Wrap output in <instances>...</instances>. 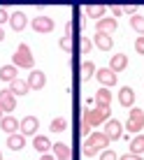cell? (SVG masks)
Here are the masks:
<instances>
[{"label":"cell","instance_id":"d4e9b609","mask_svg":"<svg viewBox=\"0 0 144 160\" xmlns=\"http://www.w3.org/2000/svg\"><path fill=\"white\" fill-rule=\"evenodd\" d=\"M130 26H132V30H137L140 32V37H144V16H132L130 19Z\"/></svg>","mask_w":144,"mask_h":160},{"label":"cell","instance_id":"f35d334b","mask_svg":"<svg viewBox=\"0 0 144 160\" xmlns=\"http://www.w3.org/2000/svg\"><path fill=\"white\" fill-rule=\"evenodd\" d=\"M3 116H5V112H3V109H0V121H3Z\"/></svg>","mask_w":144,"mask_h":160},{"label":"cell","instance_id":"7402d4cb","mask_svg":"<svg viewBox=\"0 0 144 160\" xmlns=\"http://www.w3.org/2000/svg\"><path fill=\"white\" fill-rule=\"evenodd\" d=\"M33 146H35V151H40V153H49V148H51V142H49V137H44V135H35V142H33Z\"/></svg>","mask_w":144,"mask_h":160},{"label":"cell","instance_id":"ab89813d","mask_svg":"<svg viewBox=\"0 0 144 160\" xmlns=\"http://www.w3.org/2000/svg\"><path fill=\"white\" fill-rule=\"evenodd\" d=\"M0 160H3V153H0Z\"/></svg>","mask_w":144,"mask_h":160},{"label":"cell","instance_id":"8992f818","mask_svg":"<svg viewBox=\"0 0 144 160\" xmlns=\"http://www.w3.org/2000/svg\"><path fill=\"white\" fill-rule=\"evenodd\" d=\"M95 77H98V81L102 84V88H112V86H116V72H112L109 68H102V70H98L95 72Z\"/></svg>","mask_w":144,"mask_h":160},{"label":"cell","instance_id":"484cf974","mask_svg":"<svg viewBox=\"0 0 144 160\" xmlns=\"http://www.w3.org/2000/svg\"><path fill=\"white\" fill-rule=\"evenodd\" d=\"M91 74H95V65H93V60H84L81 63V79H88Z\"/></svg>","mask_w":144,"mask_h":160},{"label":"cell","instance_id":"603a6c76","mask_svg":"<svg viewBox=\"0 0 144 160\" xmlns=\"http://www.w3.org/2000/svg\"><path fill=\"white\" fill-rule=\"evenodd\" d=\"M95 102H98V104H112V91L100 86V88L95 91Z\"/></svg>","mask_w":144,"mask_h":160},{"label":"cell","instance_id":"ffe728a7","mask_svg":"<svg viewBox=\"0 0 144 160\" xmlns=\"http://www.w3.org/2000/svg\"><path fill=\"white\" fill-rule=\"evenodd\" d=\"M84 12H86V16H91V19H98V21H100L102 14L109 12V9L105 7V5H88V7H84Z\"/></svg>","mask_w":144,"mask_h":160},{"label":"cell","instance_id":"f1b7e54d","mask_svg":"<svg viewBox=\"0 0 144 160\" xmlns=\"http://www.w3.org/2000/svg\"><path fill=\"white\" fill-rule=\"evenodd\" d=\"M91 47H93V42H91V37H84V35H81L79 37V51H91Z\"/></svg>","mask_w":144,"mask_h":160},{"label":"cell","instance_id":"8d00e7d4","mask_svg":"<svg viewBox=\"0 0 144 160\" xmlns=\"http://www.w3.org/2000/svg\"><path fill=\"white\" fill-rule=\"evenodd\" d=\"M40 160H56V158H54V156H51V153H44V156H42Z\"/></svg>","mask_w":144,"mask_h":160},{"label":"cell","instance_id":"30bf717a","mask_svg":"<svg viewBox=\"0 0 144 160\" xmlns=\"http://www.w3.org/2000/svg\"><path fill=\"white\" fill-rule=\"evenodd\" d=\"M19 128H21V135H33V137H35V132H37V128H40V121H37L35 116H26L23 121H21V125H19Z\"/></svg>","mask_w":144,"mask_h":160},{"label":"cell","instance_id":"5b68a950","mask_svg":"<svg viewBox=\"0 0 144 160\" xmlns=\"http://www.w3.org/2000/svg\"><path fill=\"white\" fill-rule=\"evenodd\" d=\"M105 137H107L109 142H116V139H121L123 137V123L121 121H116V118H109L107 123H105Z\"/></svg>","mask_w":144,"mask_h":160},{"label":"cell","instance_id":"4fadbf2b","mask_svg":"<svg viewBox=\"0 0 144 160\" xmlns=\"http://www.w3.org/2000/svg\"><path fill=\"white\" fill-rule=\"evenodd\" d=\"M119 102L123 104L126 109H130L132 104H135V91H132L130 86H123V88L119 91Z\"/></svg>","mask_w":144,"mask_h":160},{"label":"cell","instance_id":"44dd1931","mask_svg":"<svg viewBox=\"0 0 144 160\" xmlns=\"http://www.w3.org/2000/svg\"><path fill=\"white\" fill-rule=\"evenodd\" d=\"M16 70L19 68H14V65H3V68H0V81L12 84V81L16 79Z\"/></svg>","mask_w":144,"mask_h":160},{"label":"cell","instance_id":"d6a6232c","mask_svg":"<svg viewBox=\"0 0 144 160\" xmlns=\"http://www.w3.org/2000/svg\"><path fill=\"white\" fill-rule=\"evenodd\" d=\"M109 12H112V14H114V19H116V16H121V14H123V7L114 5V7H109Z\"/></svg>","mask_w":144,"mask_h":160},{"label":"cell","instance_id":"8fae6325","mask_svg":"<svg viewBox=\"0 0 144 160\" xmlns=\"http://www.w3.org/2000/svg\"><path fill=\"white\" fill-rule=\"evenodd\" d=\"M44 84H47V77H44V72H40V70H30V74H28V86L33 88V91H40V88H44Z\"/></svg>","mask_w":144,"mask_h":160},{"label":"cell","instance_id":"4dcf8cb0","mask_svg":"<svg viewBox=\"0 0 144 160\" xmlns=\"http://www.w3.org/2000/svg\"><path fill=\"white\" fill-rule=\"evenodd\" d=\"M100 160H119V156H116L114 151H105L102 156H100Z\"/></svg>","mask_w":144,"mask_h":160},{"label":"cell","instance_id":"cb8c5ba5","mask_svg":"<svg viewBox=\"0 0 144 160\" xmlns=\"http://www.w3.org/2000/svg\"><path fill=\"white\" fill-rule=\"evenodd\" d=\"M130 153H135V156L144 153V135H135V139L130 142Z\"/></svg>","mask_w":144,"mask_h":160},{"label":"cell","instance_id":"9c48e42d","mask_svg":"<svg viewBox=\"0 0 144 160\" xmlns=\"http://www.w3.org/2000/svg\"><path fill=\"white\" fill-rule=\"evenodd\" d=\"M109 70L112 72H123V70H128V56L126 53H114L112 60H109Z\"/></svg>","mask_w":144,"mask_h":160},{"label":"cell","instance_id":"e575fe53","mask_svg":"<svg viewBox=\"0 0 144 160\" xmlns=\"http://www.w3.org/2000/svg\"><path fill=\"white\" fill-rule=\"evenodd\" d=\"M132 12H137L135 5H126V7H123V14H132Z\"/></svg>","mask_w":144,"mask_h":160},{"label":"cell","instance_id":"83f0119b","mask_svg":"<svg viewBox=\"0 0 144 160\" xmlns=\"http://www.w3.org/2000/svg\"><path fill=\"white\" fill-rule=\"evenodd\" d=\"M60 49H63V51H68V53H72V51H75V40H72V37H68V35H65V37H60Z\"/></svg>","mask_w":144,"mask_h":160},{"label":"cell","instance_id":"d6986e66","mask_svg":"<svg viewBox=\"0 0 144 160\" xmlns=\"http://www.w3.org/2000/svg\"><path fill=\"white\" fill-rule=\"evenodd\" d=\"M7 146L12 148V151H21V148L26 146V137L21 135V132H19V135L14 132V135H9V137H7Z\"/></svg>","mask_w":144,"mask_h":160},{"label":"cell","instance_id":"2e32d148","mask_svg":"<svg viewBox=\"0 0 144 160\" xmlns=\"http://www.w3.org/2000/svg\"><path fill=\"white\" fill-rule=\"evenodd\" d=\"M19 125H21V121H16L14 116H9V114H7V116H3V121H0V128L7 132V135H14Z\"/></svg>","mask_w":144,"mask_h":160},{"label":"cell","instance_id":"d590c367","mask_svg":"<svg viewBox=\"0 0 144 160\" xmlns=\"http://www.w3.org/2000/svg\"><path fill=\"white\" fill-rule=\"evenodd\" d=\"M123 160H142L140 156H135V153H126V156H121Z\"/></svg>","mask_w":144,"mask_h":160},{"label":"cell","instance_id":"277c9868","mask_svg":"<svg viewBox=\"0 0 144 160\" xmlns=\"http://www.w3.org/2000/svg\"><path fill=\"white\" fill-rule=\"evenodd\" d=\"M128 132L132 135H140V130L144 128V112L137 107H130V116H128V123H126Z\"/></svg>","mask_w":144,"mask_h":160},{"label":"cell","instance_id":"52a82bcc","mask_svg":"<svg viewBox=\"0 0 144 160\" xmlns=\"http://www.w3.org/2000/svg\"><path fill=\"white\" fill-rule=\"evenodd\" d=\"M14 107H16V98L12 95V91H9V88H3V91H0V109L9 114Z\"/></svg>","mask_w":144,"mask_h":160},{"label":"cell","instance_id":"9a60e30c","mask_svg":"<svg viewBox=\"0 0 144 160\" xmlns=\"http://www.w3.org/2000/svg\"><path fill=\"white\" fill-rule=\"evenodd\" d=\"M98 32H105V35H112V32L119 28V23H116V19H100L98 21Z\"/></svg>","mask_w":144,"mask_h":160},{"label":"cell","instance_id":"1f68e13d","mask_svg":"<svg viewBox=\"0 0 144 160\" xmlns=\"http://www.w3.org/2000/svg\"><path fill=\"white\" fill-rule=\"evenodd\" d=\"M5 21H9V12H7L5 7H0V26H3Z\"/></svg>","mask_w":144,"mask_h":160},{"label":"cell","instance_id":"6da1fadb","mask_svg":"<svg viewBox=\"0 0 144 160\" xmlns=\"http://www.w3.org/2000/svg\"><path fill=\"white\" fill-rule=\"evenodd\" d=\"M112 118V104H95V109H84L81 116V135L88 137L93 125H105Z\"/></svg>","mask_w":144,"mask_h":160},{"label":"cell","instance_id":"7a4b0ae2","mask_svg":"<svg viewBox=\"0 0 144 160\" xmlns=\"http://www.w3.org/2000/svg\"><path fill=\"white\" fill-rule=\"evenodd\" d=\"M109 144V139L105 137V132H91V135L86 137V142H84V156L86 158H91V156H95L98 151H102V148H107Z\"/></svg>","mask_w":144,"mask_h":160},{"label":"cell","instance_id":"ac0fdd59","mask_svg":"<svg viewBox=\"0 0 144 160\" xmlns=\"http://www.w3.org/2000/svg\"><path fill=\"white\" fill-rule=\"evenodd\" d=\"M9 26H12V30H23L26 28V14L23 12H14V14H9Z\"/></svg>","mask_w":144,"mask_h":160},{"label":"cell","instance_id":"f546056e","mask_svg":"<svg viewBox=\"0 0 144 160\" xmlns=\"http://www.w3.org/2000/svg\"><path fill=\"white\" fill-rule=\"evenodd\" d=\"M135 49H137V53L144 56V37H137V40H135Z\"/></svg>","mask_w":144,"mask_h":160},{"label":"cell","instance_id":"60d3db41","mask_svg":"<svg viewBox=\"0 0 144 160\" xmlns=\"http://www.w3.org/2000/svg\"><path fill=\"white\" fill-rule=\"evenodd\" d=\"M119 160H123V158H119Z\"/></svg>","mask_w":144,"mask_h":160},{"label":"cell","instance_id":"3957f363","mask_svg":"<svg viewBox=\"0 0 144 160\" xmlns=\"http://www.w3.org/2000/svg\"><path fill=\"white\" fill-rule=\"evenodd\" d=\"M12 65L19 70H33V65H35V58H33L30 53V47L28 44H19L12 56Z\"/></svg>","mask_w":144,"mask_h":160},{"label":"cell","instance_id":"e0dca14e","mask_svg":"<svg viewBox=\"0 0 144 160\" xmlns=\"http://www.w3.org/2000/svg\"><path fill=\"white\" fill-rule=\"evenodd\" d=\"M9 91H12V95H14V98H19V95H26V93L30 91V86H28V81L14 79L12 84H9Z\"/></svg>","mask_w":144,"mask_h":160},{"label":"cell","instance_id":"836d02e7","mask_svg":"<svg viewBox=\"0 0 144 160\" xmlns=\"http://www.w3.org/2000/svg\"><path fill=\"white\" fill-rule=\"evenodd\" d=\"M75 28H77V23H72V21H70L68 26H65V30H68V37H72V32H75Z\"/></svg>","mask_w":144,"mask_h":160},{"label":"cell","instance_id":"7c38bea8","mask_svg":"<svg viewBox=\"0 0 144 160\" xmlns=\"http://www.w3.org/2000/svg\"><path fill=\"white\" fill-rule=\"evenodd\" d=\"M93 44H95L100 51H109V49L114 47V40H112V35H105V32H95V37H93Z\"/></svg>","mask_w":144,"mask_h":160},{"label":"cell","instance_id":"ba28073f","mask_svg":"<svg viewBox=\"0 0 144 160\" xmlns=\"http://www.w3.org/2000/svg\"><path fill=\"white\" fill-rule=\"evenodd\" d=\"M33 30L51 32L54 30V19H51V16H35V19H33Z\"/></svg>","mask_w":144,"mask_h":160},{"label":"cell","instance_id":"5bb4252c","mask_svg":"<svg viewBox=\"0 0 144 160\" xmlns=\"http://www.w3.org/2000/svg\"><path fill=\"white\" fill-rule=\"evenodd\" d=\"M54 156H56V160H72V148L63 142H56L54 144Z\"/></svg>","mask_w":144,"mask_h":160},{"label":"cell","instance_id":"4316f807","mask_svg":"<svg viewBox=\"0 0 144 160\" xmlns=\"http://www.w3.org/2000/svg\"><path fill=\"white\" fill-rule=\"evenodd\" d=\"M49 128H51V132H63L65 128H68V121H65L63 116H58V118L51 121V125H49Z\"/></svg>","mask_w":144,"mask_h":160},{"label":"cell","instance_id":"74e56055","mask_svg":"<svg viewBox=\"0 0 144 160\" xmlns=\"http://www.w3.org/2000/svg\"><path fill=\"white\" fill-rule=\"evenodd\" d=\"M3 40H5V30L0 28V42H3Z\"/></svg>","mask_w":144,"mask_h":160}]
</instances>
